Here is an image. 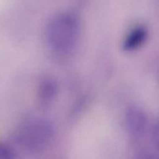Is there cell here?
<instances>
[{"label":"cell","mask_w":159,"mask_h":159,"mask_svg":"<svg viewBox=\"0 0 159 159\" xmlns=\"http://www.w3.org/2000/svg\"><path fill=\"white\" fill-rule=\"evenodd\" d=\"M80 23L71 12H62L53 17L45 32L48 46L57 55L66 56L74 51L80 37Z\"/></svg>","instance_id":"1"},{"label":"cell","mask_w":159,"mask_h":159,"mask_svg":"<svg viewBox=\"0 0 159 159\" xmlns=\"http://www.w3.org/2000/svg\"><path fill=\"white\" fill-rule=\"evenodd\" d=\"M54 129L48 120L31 119L20 124L13 134L15 142L28 152H39L52 143Z\"/></svg>","instance_id":"2"},{"label":"cell","mask_w":159,"mask_h":159,"mask_svg":"<svg viewBox=\"0 0 159 159\" xmlns=\"http://www.w3.org/2000/svg\"><path fill=\"white\" fill-rule=\"evenodd\" d=\"M125 125L127 132L133 139H140L148 130V118L142 110L132 107L127 110L125 115Z\"/></svg>","instance_id":"3"},{"label":"cell","mask_w":159,"mask_h":159,"mask_svg":"<svg viewBox=\"0 0 159 159\" xmlns=\"http://www.w3.org/2000/svg\"><path fill=\"white\" fill-rule=\"evenodd\" d=\"M148 37V30L144 26H137L134 28L127 35L123 43L124 50L131 51L139 48L146 41Z\"/></svg>","instance_id":"4"},{"label":"cell","mask_w":159,"mask_h":159,"mask_svg":"<svg viewBox=\"0 0 159 159\" xmlns=\"http://www.w3.org/2000/svg\"><path fill=\"white\" fill-rule=\"evenodd\" d=\"M57 85L54 81L46 79L40 84V98L43 103L48 104L52 101L57 94Z\"/></svg>","instance_id":"5"},{"label":"cell","mask_w":159,"mask_h":159,"mask_svg":"<svg viewBox=\"0 0 159 159\" xmlns=\"http://www.w3.org/2000/svg\"><path fill=\"white\" fill-rule=\"evenodd\" d=\"M15 152L13 149L6 144H0V159L13 158Z\"/></svg>","instance_id":"6"}]
</instances>
